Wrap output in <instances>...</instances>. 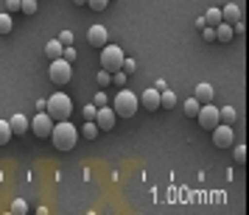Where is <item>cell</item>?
<instances>
[{"instance_id": "6da1fadb", "label": "cell", "mask_w": 249, "mask_h": 215, "mask_svg": "<svg viewBox=\"0 0 249 215\" xmlns=\"http://www.w3.org/2000/svg\"><path fill=\"white\" fill-rule=\"evenodd\" d=\"M81 132L70 120H56L53 123V132H51V143L59 148V151H73L76 143H79Z\"/></svg>"}, {"instance_id": "7a4b0ae2", "label": "cell", "mask_w": 249, "mask_h": 215, "mask_svg": "<svg viewBox=\"0 0 249 215\" xmlns=\"http://www.w3.org/2000/svg\"><path fill=\"white\" fill-rule=\"evenodd\" d=\"M137 106H140V98H137L135 92H129L126 87L115 92L112 109H115V115H118V117H135V115H137Z\"/></svg>"}, {"instance_id": "3957f363", "label": "cell", "mask_w": 249, "mask_h": 215, "mask_svg": "<svg viewBox=\"0 0 249 215\" xmlns=\"http://www.w3.org/2000/svg\"><path fill=\"white\" fill-rule=\"evenodd\" d=\"M53 120H70V115H73V101H70V95L65 92H53L51 98H48V109H45Z\"/></svg>"}, {"instance_id": "277c9868", "label": "cell", "mask_w": 249, "mask_h": 215, "mask_svg": "<svg viewBox=\"0 0 249 215\" xmlns=\"http://www.w3.org/2000/svg\"><path fill=\"white\" fill-rule=\"evenodd\" d=\"M48 79L53 81L56 87L70 84V79H73V65H70L68 59H53V62L48 65Z\"/></svg>"}, {"instance_id": "5b68a950", "label": "cell", "mask_w": 249, "mask_h": 215, "mask_svg": "<svg viewBox=\"0 0 249 215\" xmlns=\"http://www.w3.org/2000/svg\"><path fill=\"white\" fill-rule=\"evenodd\" d=\"M124 50L118 45H107L101 48V70H109V73H118V70L124 67Z\"/></svg>"}, {"instance_id": "8992f818", "label": "cell", "mask_w": 249, "mask_h": 215, "mask_svg": "<svg viewBox=\"0 0 249 215\" xmlns=\"http://www.w3.org/2000/svg\"><path fill=\"white\" fill-rule=\"evenodd\" d=\"M196 120H199V126H202L204 132H213L215 126L221 123L218 106H213V103H202V109H199V115H196Z\"/></svg>"}, {"instance_id": "52a82bcc", "label": "cell", "mask_w": 249, "mask_h": 215, "mask_svg": "<svg viewBox=\"0 0 249 215\" xmlns=\"http://www.w3.org/2000/svg\"><path fill=\"white\" fill-rule=\"evenodd\" d=\"M53 117L48 112H39V115H34V120H31V132H34V137H39V140H48L51 137V132H53Z\"/></svg>"}, {"instance_id": "ba28073f", "label": "cell", "mask_w": 249, "mask_h": 215, "mask_svg": "<svg viewBox=\"0 0 249 215\" xmlns=\"http://www.w3.org/2000/svg\"><path fill=\"white\" fill-rule=\"evenodd\" d=\"M235 143V134H232V126L230 123H218L213 129V146L215 148H230Z\"/></svg>"}, {"instance_id": "9c48e42d", "label": "cell", "mask_w": 249, "mask_h": 215, "mask_svg": "<svg viewBox=\"0 0 249 215\" xmlns=\"http://www.w3.org/2000/svg\"><path fill=\"white\" fill-rule=\"evenodd\" d=\"M115 109L107 103V106H98V115H95V123H98V129L101 132H109V129H115Z\"/></svg>"}, {"instance_id": "30bf717a", "label": "cell", "mask_w": 249, "mask_h": 215, "mask_svg": "<svg viewBox=\"0 0 249 215\" xmlns=\"http://www.w3.org/2000/svg\"><path fill=\"white\" fill-rule=\"evenodd\" d=\"M87 42H90V48H104L109 42L107 28H104V25H90V28H87Z\"/></svg>"}, {"instance_id": "8fae6325", "label": "cell", "mask_w": 249, "mask_h": 215, "mask_svg": "<svg viewBox=\"0 0 249 215\" xmlns=\"http://www.w3.org/2000/svg\"><path fill=\"white\" fill-rule=\"evenodd\" d=\"M140 106H143L146 112H157V109H160V90H157V87L143 90V95H140Z\"/></svg>"}, {"instance_id": "7c38bea8", "label": "cell", "mask_w": 249, "mask_h": 215, "mask_svg": "<svg viewBox=\"0 0 249 215\" xmlns=\"http://www.w3.org/2000/svg\"><path fill=\"white\" fill-rule=\"evenodd\" d=\"M9 126H12V134L14 137H23L25 132H31V120H28L25 115H12Z\"/></svg>"}, {"instance_id": "4fadbf2b", "label": "cell", "mask_w": 249, "mask_h": 215, "mask_svg": "<svg viewBox=\"0 0 249 215\" xmlns=\"http://www.w3.org/2000/svg\"><path fill=\"white\" fill-rule=\"evenodd\" d=\"M221 17H224V23L235 25V23H241L244 12H241V6H238V3H227L224 9H221Z\"/></svg>"}, {"instance_id": "5bb4252c", "label": "cell", "mask_w": 249, "mask_h": 215, "mask_svg": "<svg viewBox=\"0 0 249 215\" xmlns=\"http://www.w3.org/2000/svg\"><path fill=\"white\" fill-rule=\"evenodd\" d=\"M232 36H235V28L230 23H218L215 25V42H232Z\"/></svg>"}, {"instance_id": "9a60e30c", "label": "cell", "mask_w": 249, "mask_h": 215, "mask_svg": "<svg viewBox=\"0 0 249 215\" xmlns=\"http://www.w3.org/2000/svg\"><path fill=\"white\" fill-rule=\"evenodd\" d=\"M213 95H215L213 87H210V84H204V81H202V84H196V90H193V98H196L199 103H210V101H213Z\"/></svg>"}, {"instance_id": "2e32d148", "label": "cell", "mask_w": 249, "mask_h": 215, "mask_svg": "<svg viewBox=\"0 0 249 215\" xmlns=\"http://www.w3.org/2000/svg\"><path fill=\"white\" fill-rule=\"evenodd\" d=\"M62 50H65V45L59 42V39H51L45 45V56H48V62H53V59H62Z\"/></svg>"}, {"instance_id": "e0dca14e", "label": "cell", "mask_w": 249, "mask_h": 215, "mask_svg": "<svg viewBox=\"0 0 249 215\" xmlns=\"http://www.w3.org/2000/svg\"><path fill=\"white\" fill-rule=\"evenodd\" d=\"M98 134H101V129H98L95 120H87V123L81 126V137H84V140H95Z\"/></svg>"}, {"instance_id": "ac0fdd59", "label": "cell", "mask_w": 249, "mask_h": 215, "mask_svg": "<svg viewBox=\"0 0 249 215\" xmlns=\"http://www.w3.org/2000/svg\"><path fill=\"white\" fill-rule=\"evenodd\" d=\"M177 106V95L171 90H162L160 92V109H174Z\"/></svg>"}, {"instance_id": "d6986e66", "label": "cell", "mask_w": 249, "mask_h": 215, "mask_svg": "<svg viewBox=\"0 0 249 215\" xmlns=\"http://www.w3.org/2000/svg\"><path fill=\"white\" fill-rule=\"evenodd\" d=\"M204 23L207 25H218V23H224V17H221V9H207V12H204Z\"/></svg>"}, {"instance_id": "ffe728a7", "label": "cell", "mask_w": 249, "mask_h": 215, "mask_svg": "<svg viewBox=\"0 0 249 215\" xmlns=\"http://www.w3.org/2000/svg\"><path fill=\"white\" fill-rule=\"evenodd\" d=\"M199 109H202V103L196 101V98H188V101L182 103V112L188 115V117H196V115H199Z\"/></svg>"}, {"instance_id": "44dd1931", "label": "cell", "mask_w": 249, "mask_h": 215, "mask_svg": "<svg viewBox=\"0 0 249 215\" xmlns=\"http://www.w3.org/2000/svg\"><path fill=\"white\" fill-rule=\"evenodd\" d=\"M218 115H221V123H235L238 120V112H235V106H221V109H218Z\"/></svg>"}, {"instance_id": "7402d4cb", "label": "cell", "mask_w": 249, "mask_h": 215, "mask_svg": "<svg viewBox=\"0 0 249 215\" xmlns=\"http://www.w3.org/2000/svg\"><path fill=\"white\" fill-rule=\"evenodd\" d=\"M36 9H39V3H36V0H20V12H23L25 17L36 14Z\"/></svg>"}, {"instance_id": "603a6c76", "label": "cell", "mask_w": 249, "mask_h": 215, "mask_svg": "<svg viewBox=\"0 0 249 215\" xmlns=\"http://www.w3.org/2000/svg\"><path fill=\"white\" fill-rule=\"evenodd\" d=\"M12 126H9V120H0V146H6L9 140H12Z\"/></svg>"}, {"instance_id": "cb8c5ba5", "label": "cell", "mask_w": 249, "mask_h": 215, "mask_svg": "<svg viewBox=\"0 0 249 215\" xmlns=\"http://www.w3.org/2000/svg\"><path fill=\"white\" fill-rule=\"evenodd\" d=\"M12 28H14L12 14H9V12H6V14H0V34H12Z\"/></svg>"}, {"instance_id": "d4e9b609", "label": "cell", "mask_w": 249, "mask_h": 215, "mask_svg": "<svg viewBox=\"0 0 249 215\" xmlns=\"http://www.w3.org/2000/svg\"><path fill=\"white\" fill-rule=\"evenodd\" d=\"M126 79H129V73H124V70L112 73V84L118 87V90H124V87H126Z\"/></svg>"}, {"instance_id": "484cf974", "label": "cell", "mask_w": 249, "mask_h": 215, "mask_svg": "<svg viewBox=\"0 0 249 215\" xmlns=\"http://www.w3.org/2000/svg\"><path fill=\"white\" fill-rule=\"evenodd\" d=\"M12 213L14 215H25L28 213V204H25L23 198H17V201H12Z\"/></svg>"}, {"instance_id": "4316f807", "label": "cell", "mask_w": 249, "mask_h": 215, "mask_svg": "<svg viewBox=\"0 0 249 215\" xmlns=\"http://www.w3.org/2000/svg\"><path fill=\"white\" fill-rule=\"evenodd\" d=\"M59 42H62V45H65V48H70V45H73V42H76V36H73V31H68V28H65V31L59 34Z\"/></svg>"}, {"instance_id": "83f0119b", "label": "cell", "mask_w": 249, "mask_h": 215, "mask_svg": "<svg viewBox=\"0 0 249 215\" xmlns=\"http://www.w3.org/2000/svg\"><path fill=\"white\" fill-rule=\"evenodd\" d=\"M232 157H235L238 165H244L247 162V146H235V151H232Z\"/></svg>"}, {"instance_id": "f1b7e54d", "label": "cell", "mask_w": 249, "mask_h": 215, "mask_svg": "<svg viewBox=\"0 0 249 215\" xmlns=\"http://www.w3.org/2000/svg\"><path fill=\"white\" fill-rule=\"evenodd\" d=\"M109 84H112V73L109 70H101L98 73V87H109Z\"/></svg>"}, {"instance_id": "f546056e", "label": "cell", "mask_w": 249, "mask_h": 215, "mask_svg": "<svg viewBox=\"0 0 249 215\" xmlns=\"http://www.w3.org/2000/svg\"><path fill=\"white\" fill-rule=\"evenodd\" d=\"M87 6H90L92 12H104L109 6V0H87Z\"/></svg>"}, {"instance_id": "4dcf8cb0", "label": "cell", "mask_w": 249, "mask_h": 215, "mask_svg": "<svg viewBox=\"0 0 249 215\" xmlns=\"http://www.w3.org/2000/svg\"><path fill=\"white\" fill-rule=\"evenodd\" d=\"M202 39L204 42H215V28L213 25H204L202 28Z\"/></svg>"}, {"instance_id": "1f68e13d", "label": "cell", "mask_w": 249, "mask_h": 215, "mask_svg": "<svg viewBox=\"0 0 249 215\" xmlns=\"http://www.w3.org/2000/svg\"><path fill=\"white\" fill-rule=\"evenodd\" d=\"M95 115H98V106L95 103H87L84 106V120H95Z\"/></svg>"}, {"instance_id": "d6a6232c", "label": "cell", "mask_w": 249, "mask_h": 215, "mask_svg": "<svg viewBox=\"0 0 249 215\" xmlns=\"http://www.w3.org/2000/svg\"><path fill=\"white\" fill-rule=\"evenodd\" d=\"M121 70H124V73H129V76H132V73H135V70H137V62H135V59H124V67H121Z\"/></svg>"}, {"instance_id": "836d02e7", "label": "cell", "mask_w": 249, "mask_h": 215, "mask_svg": "<svg viewBox=\"0 0 249 215\" xmlns=\"http://www.w3.org/2000/svg\"><path fill=\"white\" fill-rule=\"evenodd\" d=\"M62 59H68L70 65H73V62H76V48H73V45L65 48V50H62Z\"/></svg>"}, {"instance_id": "e575fe53", "label": "cell", "mask_w": 249, "mask_h": 215, "mask_svg": "<svg viewBox=\"0 0 249 215\" xmlns=\"http://www.w3.org/2000/svg\"><path fill=\"white\" fill-rule=\"evenodd\" d=\"M6 12H9V14L20 12V0H6Z\"/></svg>"}, {"instance_id": "d590c367", "label": "cell", "mask_w": 249, "mask_h": 215, "mask_svg": "<svg viewBox=\"0 0 249 215\" xmlns=\"http://www.w3.org/2000/svg\"><path fill=\"white\" fill-rule=\"evenodd\" d=\"M109 98H107V92H95V106H107Z\"/></svg>"}, {"instance_id": "8d00e7d4", "label": "cell", "mask_w": 249, "mask_h": 215, "mask_svg": "<svg viewBox=\"0 0 249 215\" xmlns=\"http://www.w3.org/2000/svg\"><path fill=\"white\" fill-rule=\"evenodd\" d=\"M36 109H39V112H45V109H48V101H45V98H39V101H36Z\"/></svg>"}, {"instance_id": "74e56055", "label": "cell", "mask_w": 249, "mask_h": 215, "mask_svg": "<svg viewBox=\"0 0 249 215\" xmlns=\"http://www.w3.org/2000/svg\"><path fill=\"white\" fill-rule=\"evenodd\" d=\"M154 87H157L160 92H162V90H168V84H165V81H162V79H157V84H154Z\"/></svg>"}, {"instance_id": "f35d334b", "label": "cell", "mask_w": 249, "mask_h": 215, "mask_svg": "<svg viewBox=\"0 0 249 215\" xmlns=\"http://www.w3.org/2000/svg\"><path fill=\"white\" fill-rule=\"evenodd\" d=\"M73 3H76V6H87V0H73Z\"/></svg>"}]
</instances>
